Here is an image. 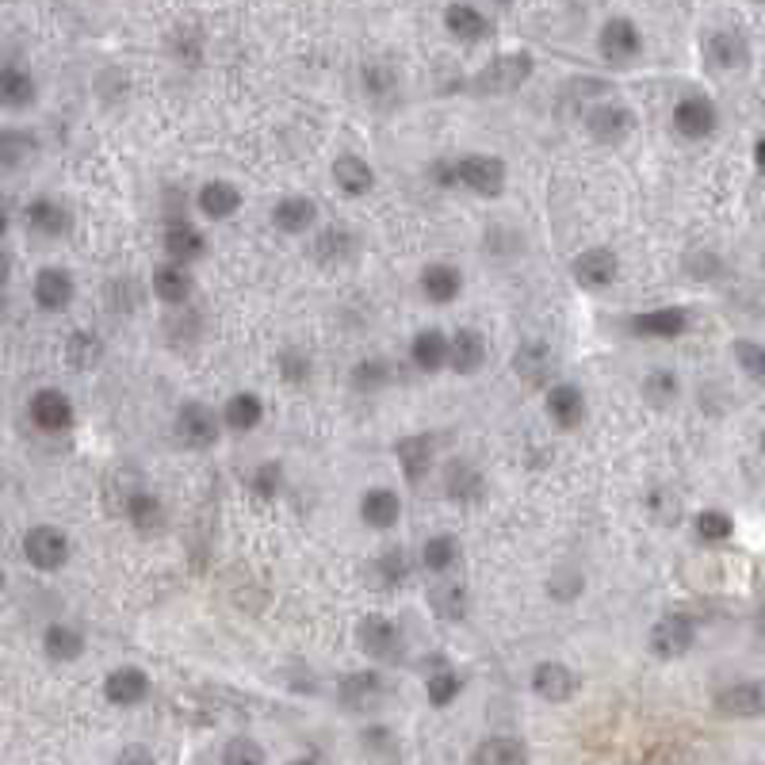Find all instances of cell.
<instances>
[{
  "label": "cell",
  "mask_w": 765,
  "mask_h": 765,
  "mask_svg": "<svg viewBox=\"0 0 765 765\" xmlns=\"http://www.w3.org/2000/svg\"><path fill=\"white\" fill-rule=\"evenodd\" d=\"M693 528H697V536L704 544H723V540H731L735 521H731L727 513H720V509H704L697 521H693Z\"/></svg>",
  "instance_id": "cell-46"
},
{
  "label": "cell",
  "mask_w": 765,
  "mask_h": 765,
  "mask_svg": "<svg viewBox=\"0 0 765 765\" xmlns=\"http://www.w3.org/2000/svg\"><path fill=\"white\" fill-rule=\"evenodd\" d=\"M471 762L475 765H517L528 762V750L521 739H509V735H494L471 750Z\"/></svg>",
  "instance_id": "cell-37"
},
{
  "label": "cell",
  "mask_w": 765,
  "mask_h": 765,
  "mask_svg": "<svg viewBox=\"0 0 765 765\" xmlns=\"http://www.w3.org/2000/svg\"><path fill=\"white\" fill-rule=\"evenodd\" d=\"M150 284H153V295L165 306H188V299H192V276H188V268L180 261L161 264V268L153 272Z\"/></svg>",
  "instance_id": "cell-27"
},
{
  "label": "cell",
  "mask_w": 765,
  "mask_h": 765,
  "mask_svg": "<svg viewBox=\"0 0 765 765\" xmlns=\"http://www.w3.org/2000/svg\"><path fill=\"white\" fill-rule=\"evenodd\" d=\"M23 559L35 570H62L69 563V536L50 525H35L23 536Z\"/></svg>",
  "instance_id": "cell-5"
},
{
  "label": "cell",
  "mask_w": 765,
  "mask_h": 765,
  "mask_svg": "<svg viewBox=\"0 0 765 765\" xmlns=\"http://www.w3.org/2000/svg\"><path fill=\"white\" fill-rule=\"evenodd\" d=\"M318 222V203L310 196H284L272 207V226L284 234H306Z\"/></svg>",
  "instance_id": "cell-25"
},
{
  "label": "cell",
  "mask_w": 765,
  "mask_h": 765,
  "mask_svg": "<svg viewBox=\"0 0 765 765\" xmlns=\"http://www.w3.org/2000/svg\"><path fill=\"white\" fill-rule=\"evenodd\" d=\"M716 712L731 720H758L765 716V681H735L716 693Z\"/></svg>",
  "instance_id": "cell-7"
},
{
  "label": "cell",
  "mask_w": 765,
  "mask_h": 765,
  "mask_svg": "<svg viewBox=\"0 0 765 765\" xmlns=\"http://www.w3.org/2000/svg\"><path fill=\"white\" fill-rule=\"evenodd\" d=\"M429 605H433V612H437L440 620H463L467 616V590L463 586H456V582H440V586H433L429 590Z\"/></svg>",
  "instance_id": "cell-42"
},
{
  "label": "cell",
  "mask_w": 765,
  "mask_h": 765,
  "mask_svg": "<svg viewBox=\"0 0 765 765\" xmlns=\"http://www.w3.org/2000/svg\"><path fill=\"white\" fill-rule=\"evenodd\" d=\"M104 697H108V704L134 708V704H142L150 697V674L138 670V666H119L104 678Z\"/></svg>",
  "instance_id": "cell-17"
},
{
  "label": "cell",
  "mask_w": 765,
  "mask_h": 765,
  "mask_svg": "<svg viewBox=\"0 0 765 765\" xmlns=\"http://www.w3.org/2000/svg\"><path fill=\"white\" fill-rule=\"evenodd\" d=\"M127 521L134 525L138 536H157L165 528V505L150 490H134L127 498Z\"/></svg>",
  "instance_id": "cell-30"
},
{
  "label": "cell",
  "mask_w": 765,
  "mask_h": 765,
  "mask_svg": "<svg viewBox=\"0 0 765 765\" xmlns=\"http://www.w3.org/2000/svg\"><path fill=\"white\" fill-rule=\"evenodd\" d=\"M632 333L639 337H655V341H678L681 333L689 329V310L681 306H658V310H643L628 322Z\"/></svg>",
  "instance_id": "cell-15"
},
{
  "label": "cell",
  "mask_w": 765,
  "mask_h": 765,
  "mask_svg": "<svg viewBox=\"0 0 765 765\" xmlns=\"http://www.w3.org/2000/svg\"><path fill=\"white\" fill-rule=\"evenodd\" d=\"M280 375H284L287 383H306L310 379V356L303 349H295V345H287L280 352Z\"/></svg>",
  "instance_id": "cell-51"
},
{
  "label": "cell",
  "mask_w": 765,
  "mask_h": 765,
  "mask_svg": "<svg viewBox=\"0 0 765 765\" xmlns=\"http://www.w3.org/2000/svg\"><path fill=\"white\" fill-rule=\"evenodd\" d=\"M498 4H509V0H498Z\"/></svg>",
  "instance_id": "cell-59"
},
{
  "label": "cell",
  "mask_w": 765,
  "mask_h": 765,
  "mask_svg": "<svg viewBox=\"0 0 765 765\" xmlns=\"http://www.w3.org/2000/svg\"><path fill=\"white\" fill-rule=\"evenodd\" d=\"M735 360L746 375L754 379H765V349L758 341H735Z\"/></svg>",
  "instance_id": "cell-53"
},
{
  "label": "cell",
  "mask_w": 765,
  "mask_h": 765,
  "mask_svg": "<svg viewBox=\"0 0 765 765\" xmlns=\"http://www.w3.org/2000/svg\"><path fill=\"white\" fill-rule=\"evenodd\" d=\"M459 559V540L456 536H448V532H440V536H429L425 547H421V567L433 570V574H444V570H452Z\"/></svg>",
  "instance_id": "cell-41"
},
{
  "label": "cell",
  "mask_w": 765,
  "mask_h": 765,
  "mask_svg": "<svg viewBox=\"0 0 765 765\" xmlns=\"http://www.w3.org/2000/svg\"><path fill=\"white\" fill-rule=\"evenodd\" d=\"M459 689H463V678H459L456 670H437L433 678L425 681V697L433 708H444V704H452L459 697Z\"/></svg>",
  "instance_id": "cell-48"
},
{
  "label": "cell",
  "mask_w": 765,
  "mask_h": 765,
  "mask_svg": "<svg viewBox=\"0 0 765 765\" xmlns=\"http://www.w3.org/2000/svg\"><path fill=\"white\" fill-rule=\"evenodd\" d=\"M43 651L54 662H73L85 651V635L77 632V628H69V624H50L43 632Z\"/></svg>",
  "instance_id": "cell-38"
},
{
  "label": "cell",
  "mask_w": 765,
  "mask_h": 765,
  "mask_svg": "<svg viewBox=\"0 0 765 765\" xmlns=\"http://www.w3.org/2000/svg\"><path fill=\"white\" fill-rule=\"evenodd\" d=\"M394 456H398V467H402L406 482H421L429 463H433V437H425V433L421 437H402L394 444Z\"/></svg>",
  "instance_id": "cell-33"
},
{
  "label": "cell",
  "mask_w": 765,
  "mask_h": 765,
  "mask_svg": "<svg viewBox=\"0 0 765 765\" xmlns=\"http://www.w3.org/2000/svg\"><path fill=\"white\" fill-rule=\"evenodd\" d=\"M119 762H153V754L150 750H123Z\"/></svg>",
  "instance_id": "cell-56"
},
{
  "label": "cell",
  "mask_w": 765,
  "mask_h": 765,
  "mask_svg": "<svg viewBox=\"0 0 765 765\" xmlns=\"http://www.w3.org/2000/svg\"><path fill=\"white\" fill-rule=\"evenodd\" d=\"M360 739H364V750H379V754H398V743H394L398 735H394V731H387V727H368V731H364Z\"/></svg>",
  "instance_id": "cell-54"
},
{
  "label": "cell",
  "mask_w": 765,
  "mask_h": 765,
  "mask_svg": "<svg viewBox=\"0 0 765 765\" xmlns=\"http://www.w3.org/2000/svg\"><path fill=\"white\" fill-rule=\"evenodd\" d=\"M23 219H27V226H31L35 234H43V238H62V234H69V226H73L66 203H58V199H50V196L31 199L27 211H23Z\"/></svg>",
  "instance_id": "cell-19"
},
{
  "label": "cell",
  "mask_w": 765,
  "mask_h": 765,
  "mask_svg": "<svg viewBox=\"0 0 765 765\" xmlns=\"http://www.w3.org/2000/svg\"><path fill=\"white\" fill-rule=\"evenodd\" d=\"M360 249L356 234H349L345 226H329L314 238V261L318 264H345Z\"/></svg>",
  "instance_id": "cell-36"
},
{
  "label": "cell",
  "mask_w": 765,
  "mask_h": 765,
  "mask_svg": "<svg viewBox=\"0 0 765 765\" xmlns=\"http://www.w3.org/2000/svg\"><path fill=\"white\" fill-rule=\"evenodd\" d=\"M176 440L184 444V448H192V452H203V448H211L215 440H219V417L211 414V406H203V402H184L180 410H176Z\"/></svg>",
  "instance_id": "cell-6"
},
{
  "label": "cell",
  "mask_w": 765,
  "mask_h": 765,
  "mask_svg": "<svg viewBox=\"0 0 765 765\" xmlns=\"http://www.w3.org/2000/svg\"><path fill=\"white\" fill-rule=\"evenodd\" d=\"M165 253H169L173 261H180V264H192V261H199V257L207 253V238L199 234L192 222L173 219L169 226H165Z\"/></svg>",
  "instance_id": "cell-29"
},
{
  "label": "cell",
  "mask_w": 765,
  "mask_h": 765,
  "mask_svg": "<svg viewBox=\"0 0 765 765\" xmlns=\"http://www.w3.org/2000/svg\"><path fill=\"white\" fill-rule=\"evenodd\" d=\"M720 127V111L712 100H704V96H689V100H681L678 108H674V131L681 138H689V142H700V138H712Z\"/></svg>",
  "instance_id": "cell-13"
},
{
  "label": "cell",
  "mask_w": 765,
  "mask_h": 765,
  "mask_svg": "<svg viewBox=\"0 0 765 765\" xmlns=\"http://www.w3.org/2000/svg\"><path fill=\"white\" fill-rule=\"evenodd\" d=\"M421 291H425V299H433L437 306H448L459 299L463 276H459V268H452V264H429V268L421 272Z\"/></svg>",
  "instance_id": "cell-32"
},
{
  "label": "cell",
  "mask_w": 765,
  "mask_h": 765,
  "mask_svg": "<svg viewBox=\"0 0 765 765\" xmlns=\"http://www.w3.org/2000/svg\"><path fill=\"white\" fill-rule=\"evenodd\" d=\"M222 762L226 765H261L264 750L253 739H230L226 750H222Z\"/></svg>",
  "instance_id": "cell-52"
},
{
  "label": "cell",
  "mask_w": 765,
  "mask_h": 765,
  "mask_svg": "<svg viewBox=\"0 0 765 765\" xmlns=\"http://www.w3.org/2000/svg\"><path fill=\"white\" fill-rule=\"evenodd\" d=\"M280 482H284V467H280L276 459H268V463H261V467L253 471V494L268 502V498L280 494Z\"/></svg>",
  "instance_id": "cell-50"
},
{
  "label": "cell",
  "mask_w": 765,
  "mask_h": 765,
  "mask_svg": "<svg viewBox=\"0 0 765 765\" xmlns=\"http://www.w3.org/2000/svg\"><path fill=\"white\" fill-rule=\"evenodd\" d=\"M66 360L77 372H88V368H96L104 360V341L96 333H88V329H73L66 341Z\"/></svg>",
  "instance_id": "cell-40"
},
{
  "label": "cell",
  "mask_w": 765,
  "mask_h": 765,
  "mask_svg": "<svg viewBox=\"0 0 765 765\" xmlns=\"http://www.w3.org/2000/svg\"><path fill=\"white\" fill-rule=\"evenodd\" d=\"M356 643L364 655H372L375 662H398L402 658V628L394 624L391 616L383 612H368L356 628Z\"/></svg>",
  "instance_id": "cell-3"
},
{
  "label": "cell",
  "mask_w": 765,
  "mask_h": 765,
  "mask_svg": "<svg viewBox=\"0 0 765 765\" xmlns=\"http://www.w3.org/2000/svg\"><path fill=\"white\" fill-rule=\"evenodd\" d=\"M639 391H643V398H647L651 406H670V402L678 398V375L666 372V368H655V372H647Z\"/></svg>",
  "instance_id": "cell-45"
},
{
  "label": "cell",
  "mask_w": 765,
  "mask_h": 765,
  "mask_svg": "<svg viewBox=\"0 0 765 765\" xmlns=\"http://www.w3.org/2000/svg\"><path fill=\"white\" fill-rule=\"evenodd\" d=\"M222 421H226L230 433H253L264 421L261 394H253V391L230 394V402H226V410H222Z\"/></svg>",
  "instance_id": "cell-31"
},
{
  "label": "cell",
  "mask_w": 765,
  "mask_h": 765,
  "mask_svg": "<svg viewBox=\"0 0 765 765\" xmlns=\"http://www.w3.org/2000/svg\"><path fill=\"white\" fill-rule=\"evenodd\" d=\"M693 643H697V620H693V616H685V612H666L655 628H651V635H647L651 655L662 658V662L689 655V651H693Z\"/></svg>",
  "instance_id": "cell-2"
},
{
  "label": "cell",
  "mask_w": 765,
  "mask_h": 765,
  "mask_svg": "<svg viewBox=\"0 0 765 765\" xmlns=\"http://www.w3.org/2000/svg\"><path fill=\"white\" fill-rule=\"evenodd\" d=\"M601 58L609 62V66H632L635 58H639V50H643V39H639V27L632 20H624V16H616L601 27Z\"/></svg>",
  "instance_id": "cell-8"
},
{
  "label": "cell",
  "mask_w": 765,
  "mask_h": 765,
  "mask_svg": "<svg viewBox=\"0 0 765 765\" xmlns=\"http://www.w3.org/2000/svg\"><path fill=\"white\" fill-rule=\"evenodd\" d=\"M73 295H77V287H73V276H69L66 268H54V264H50V268H39V272H35L31 299H35L39 310H46V314H62V310H69Z\"/></svg>",
  "instance_id": "cell-10"
},
{
  "label": "cell",
  "mask_w": 765,
  "mask_h": 765,
  "mask_svg": "<svg viewBox=\"0 0 765 765\" xmlns=\"http://www.w3.org/2000/svg\"><path fill=\"white\" fill-rule=\"evenodd\" d=\"M532 69H536V62H532V54H528V50L502 54V58H494L490 66L475 73L471 88H475L479 96H509V92H517V88L532 77Z\"/></svg>",
  "instance_id": "cell-1"
},
{
  "label": "cell",
  "mask_w": 765,
  "mask_h": 765,
  "mask_svg": "<svg viewBox=\"0 0 765 765\" xmlns=\"http://www.w3.org/2000/svg\"><path fill=\"white\" fill-rule=\"evenodd\" d=\"M35 150H39V142L27 131H12V127H8V131L0 134V165H4L8 173H12L20 161H27Z\"/></svg>",
  "instance_id": "cell-44"
},
{
  "label": "cell",
  "mask_w": 765,
  "mask_h": 765,
  "mask_svg": "<svg viewBox=\"0 0 765 765\" xmlns=\"http://www.w3.org/2000/svg\"><path fill=\"white\" fill-rule=\"evenodd\" d=\"M459 169V184L467 188V192H475V196H502L505 188V161L502 157H494V153H467V157H459L456 161Z\"/></svg>",
  "instance_id": "cell-4"
},
{
  "label": "cell",
  "mask_w": 765,
  "mask_h": 765,
  "mask_svg": "<svg viewBox=\"0 0 765 765\" xmlns=\"http://www.w3.org/2000/svg\"><path fill=\"white\" fill-rule=\"evenodd\" d=\"M532 693L551 704H567L578 693V674L563 662H540L532 670Z\"/></svg>",
  "instance_id": "cell-16"
},
{
  "label": "cell",
  "mask_w": 765,
  "mask_h": 765,
  "mask_svg": "<svg viewBox=\"0 0 765 765\" xmlns=\"http://www.w3.org/2000/svg\"><path fill=\"white\" fill-rule=\"evenodd\" d=\"M333 180H337V188L345 192V196H368L375 188V169L364 161V157H356V153H341L337 161H333Z\"/></svg>",
  "instance_id": "cell-28"
},
{
  "label": "cell",
  "mask_w": 765,
  "mask_h": 765,
  "mask_svg": "<svg viewBox=\"0 0 765 765\" xmlns=\"http://www.w3.org/2000/svg\"><path fill=\"white\" fill-rule=\"evenodd\" d=\"M444 486H448V498L452 502H479L486 482H482V471L467 459H452L448 463V475H444Z\"/></svg>",
  "instance_id": "cell-34"
},
{
  "label": "cell",
  "mask_w": 765,
  "mask_h": 765,
  "mask_svg": "<svg viewBox=\"0 0 765 765\" xmlns=\"http://www.w3.org/2000/svg\"><path fill=\"white\" fill-rule=\"evenodd\" d=\"M196 207L203 219H234L241 211V192L230 184V180H207L203 188H199L196 196Z\"/></svg>",
  "instance_id": "cell-20"
},
{
  "label": "cell",
  "mask_w": 765,
  "mask_h": 765,
  "mask_svg": "<svg viewBox=\"0 0 765 765\" xmlns=\"http://www.w3.org/2000/svg\"><path fill=\"white\" fill-rule=\"evenodd\" d=\"M0 100H4V108H27V104H35V81H31V73L20 66L0 69Z\"/></svg>",
  "instance_id": "cell-39"
},
{
  "label": "cell",
  "mask_w": 765,
  "mask_h": 765,
  "mask_svg": "<svg viewBox=\"0 0 765 765\" xmlns=\"http://www.w3.org/2000/svg\"><path fill=\"white\" fill-rule=\"evenodd\" d=\"M448 356H452V337L440 333V329H421L414 341H410V360H414L421 372L448 368Z\"/></svg>",
  "instance_id": "cell-23"
},
{
  "label": "cell",
  "mask_w": 765,
  "mask_h": 765,
  "mask_svg": "<svg viewBox=\"0 0 765 765\" xmlns=\"http://www.w3.org/2000/svg\"><path fill=\"white\" fill-rule=\"evenodd\" d=\"M444 27L463 39V43H482L486 35H490V23L482 16L479 8H471V4H448V12H444Z\"/></svg>",
  "instance_id": "cell-35"
},
{
  "label": "cell",
  "mask_w": 765,
  "mask_h": 765,
  "mask_svg": "<svg viewBox=\"0 0 765 765\" xmlns=\"http://www.w3.org/2000/svg\"><path fill=\"white\" fill-rule=\"evenodd\" d=\"M375 578H379L383 590L406 586V582H410V559H406V551H402V547L379 551V559H375Z\"/></svg>",
  "instance_id": "cell-43"
},
{
  "label": "cell",
  "mask_w": 765,
  "mask_h": 765,
  "mask_svg": "<svg viewBox=\"0 0 765 765\" xmlns=\"http://www.w3.org/2000/svg\"><path fill=\"white\" fill-rule=\"evenodd\" d=\"M27 414L35 421V429H43V433H69V425H73V402H69L58 387H43V391L31 394Z\"/></svg>",
  "instance_id": "cell-9"
},
{
  "label": "cell",
  "mask_w": 765,
  "mask_h": 765,
  "mask_svg": "<svg viewBox=\"0 0 765 765\" xmlns=\"http://www.w3.org/2000/svg\"><path fill=\"white\" fill-rule=\"evenodd\" d=\"M551 368H555V352L547 349V341H540V337H528L513 352V372L525 383H544Z\"/></svg>",
  "instance_id": "cell-22"
},
{
  "label": "cell",
  "mask_w": 765,
  "mask_h": 765,
  "mask_svg": "<svg viewBox=\"0 0 765 765\" xmlns=\"http://www.w3.org/2000/svg\"><path fill=\"white\" fill-rule=\"evenodd\" d=\"M364 88L372 92L375 100H387L398 92V73L391 66H383V62H372V66H364Z\"/></svg>",
  "instance_id": "cell-49"
},
{
  "label": "cell",
  "mask_w": 765,
  "mask_h": 765,
  "mask_svg": "<svg viewBox=\"0 0 765 765\" xmlns=\"http://www.w3.org/2000/svg\"><path fill=\"white\" fill-rule=\"evenodd\" d=\"M360 517H364V525L372 528H394L398 517H402V498L394 494L391 486H372L360 498Z\"/></svg>",
  "instance_id": "cell-24"
},
{
  "label": "cell",
  "mask_w": 765,
  "mask_h": 765,
  "mask_svg": "<svg viewBox=\"0 0 765 765\" xmlns=\"http://www.w3.org/2000/svg\"><path fill=\"white\" fill-rule=\"evenodd\" d=\"M383 697H387V681L375 670H356L337 681V700L345 704V712H368Z\"/></svg>",
  "instance_id": "cell-12"
},
{
  "label": "cell",
  "mask_w": 765,
  "mask_h": 765,
  "mask_svg": "<svg viewBox=\"0 0 765 765\" xmlns=\"http://www.w3.org/2000/svg\"><path fill=\"white\" fill-rule=\"evenodd\" d=\"M762 456H765V429H762Z\"/></svg>",
  "instance_id": "cell-58"
},
{
  "label": "cell",
  "mask_w": 765,
  "mask_h": 765,
  "mask_svg": "<svg viewBox=\"0 0 765 765\" xmlns=\"http://www.w3.org/2000/svg\"><path fill=\"white\" fill-rule=\"evenodd\" d=\"M433 180H437L440 188H456V184H459L456 161H437V165H433Z\"/></svg>",
  "instance_id": "cell-55"
},
{
  "label": "cell",
  "mask_w": 765,
  "mask_h": 765,
  "mask_svg": "<svg viewBox=\"0 0 765 765\" xmlns=\"http://www.w3.org/2000/svg\"><path fill=\"white\" fill-rule=\"evenodd\" d=\"M570 272H574V280L582 287H609L620 276V257L612 249H605V245H593V249L578 253L570 261Z\"/></svg>",
  "instance_id": "cell-14"
},
{
  "label": "cell",
  "mask_w": 765,
  "mask_h": 765,
  "mask_svg": "<svg viewBox=\"0 0 765 765\" xmlns=\"http://www.w3.org/2000/svg\"><path fill=\"white\" fill-rule=\"evenodd\" d=\"M754 165H758V173L765 176V138H758V142H754Z\"/></svg>",
  "instance_id": "cell-57"
},
{
  "label": "cell",
  "mask_w": 765,
  "mask_h": 765,
  "mask_svg": "<svg viewBox=\"0 0 765 765\" xmlns=\"http://www.w3.org/2000/svg\"><path fill=\"white\" fill-rule=\"evenodd\" d=\"M704 54H708L712 69H720V73L750 66V46H746L739 31H712L708 43H704Z\"/></svg>",
  "instance_id": "cell-18"
},
{
  "label": "cell",
  "mask_w": 765,
  "mask_h": 765,
  "mask_svg": "<svg viewBox=\"0 0 765 765\" xmlns=\"http://www.w3.org/2000/svg\"><path fill=\"white\" fill-rule=\"evenodd\" d=\"M486 364V337L479 329H456L452 333V356L448 368L456 375H475Z\"/></svg>",
  "instance_id": "cell-26"
},
{
  "label": "cell",
  "mask_w": 765,
  "mask_h": 765,
  "mask_svg": "<svg viewBox=\"0 0 765 765\" xmlns=\"http://www.w3.org/2000/svg\"><path fill=\"white\" fill-rule=\"evenodd\" d=\"M391 383V364H383V360H360L356 368H352V387L356 391H383Z\"/></svg>",
  "instance_id": "cell-47"
},
{
  "label": "cell",
  "mask_w": 765,
  "mask_h": 765,
  "mask_svg": "<svg viewBox=\"0 0 765 765\" xmlns=\"http://www.w3.org/2000/svg\"><path fill=\"white\" fill-rule=\"evenodd\" d=\"M547 414L559 429H578L586 421V398L574 383H555L547 391Z\"/></svg>",
  "instance_id": "cell-21"
},
{
  "label": "cell",
  "mask_w": 765,
  "mask_h": 765,
  "mask_svg": "<svg viewBox=\"0 0 765 765\" xmlns=\"http://www.w3.org/2000/svg\"><path fill=\"white\" fill-rule=\"evenodd\" d=\"M586 131L601 146H620L635 131V115L609 100V104H597V108L586 111Z\"/></svg>",
  "instance_id": "cell-11"
}]
</instances>
